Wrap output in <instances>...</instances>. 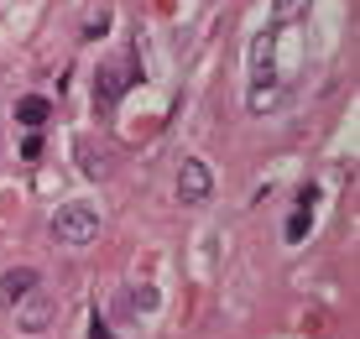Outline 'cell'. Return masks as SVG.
Listing matches in <instances>:
<instances>
[{
    "label": "cell",
    "mask_w": 360,
    "mask_h": 339,
    "mask_svg": "<svg viewBox=\"0 0 360 339\" xmlns=\"http://www.w3.org/2000/svg\"><path fill=\"white\" fill-rule=\"evenodd\" d=\"M99 235V209L94 204H63L53 215V241L58 245H89Z\"/></svg>",
    "instance_id": "cell-1"
},
{
    "label": "cell",
    "mask_w": 360,
    "mask_h": 339,
    "mask_svg": "<svg viewBox=\"0 0 360 339\" xmlns=\"http://www.w3.org/2000/svg\"><path fill=\"white\" fill-rule=\"evenodd\" d=\"M209 193H214V172H209V162L204 157H188L178 167V198H183V204H204Z\"/></svg>",
    "instance_id": "cell-2"
},
{
    "label": "cell",
    "mask_w": 360,
    "mask_h": 339,
    "mask_svg": "<svg viewBox=\"0 0 360 339\" xmlns=\"http://www.w3.org/2000/svg\"><path fill=\"white\" fill-rule=\"evenodd\" d=\"M251 89H277V37L271 32L251 42Z\"/></svg>",
    "instance_id": "cell-3"
},
{
    "label": "cell",
    "mask_w": 360,
    "mask_h": 339,
    "mask_svg": "<svg viewBox=\"0 0 360 339\" xmlns=\"http://www.w3.org/2000/svg\"><path fill=\"white\" fill-rule=\"evenodd\" d=\"M47 324H53V298H47L42 287H32V293L16 303V329L21 334H42Z\"/></svg>",
    "instance_id": "cell-4"
},
{
    "label": "cell",
    "mask_w": 360,
    "mask_h": 339,
    "mask_svg": "<svg viewBox=\"0 0 360 339\" xmlns=\"http://www.w3.org/2000/svg\"><path fill=\"white\" fill-rule=\"evenodd\" d=\"M126 84H131V73H120L115 63H99V73H94V105L99 110H115L120 94H126Z\"/></svg>",
    "instance_id": "cell-5"
},
{
    "label": "cell",
    "mask_w": 360,
    "mask_h": 339,
    "mask_svg": "<svg viewBox=\"0 0 360 339\" xmlns=\"http://www.w3.org/2000/svg\"><path fill=\"white\" fill-rule=\"evenodd\" d=\"M73 157H79V172L84 178H110V152L94 141V136H79V146H73Z\"/></svg>",
    "instance_id": "cell-6"
},
{
    "label": "cell",
    "mask_w": 360,
    "mask_h": 339,
    "mask_svg": "<svg viewBox=\"0 0 360 339\" xmlns=\"http://www.w3.org/2000/svg\"><path fill=\"white\" fill-rule=\"evenodd\" d=\"M37 287V271L32 267H11V271H0V308H16L21 298H27Z\"/></svg>",
    "instance_id": "cell-7"
},
{
    "label": "cell",
    "mask_w": 360,
    "mask_h": 339,
    "mask_svg": "<svg viewBox=\"0 0 360 339\" xmlns=\"http://www.w3.org/2000/svg\"><path fill=\"white\" fill-rule=\"evenodd\" d=\"M308 219H314V188H303V198H297V209H292V219H288V241L292 245L308 235Z\"/></svg>",
    "instance_id": "cell-8"
},
{
    "label": "cell",
    "mask_w": 360,
    "mask_h": 339,
    "mask_svg": "<svg viewBox=\"0 0 360 339\" xmlns=\"http://www.w3.org/2000/svg\"><path fill=\"white\" fill-rule=\"evenodd\" d=\"M47 115H53V105H47V99H37V94L16 105V120H21V125H42Z\"/></svg>",
    "instance_id": "cell-9"
},
{
    "label": "cell",
    "mask_w": 360,
    "mask_h": 339,
    "mask_svg": "<svg viewBox=\"0 0 360 339\" xmlns=\"http://www.w3.org/2000/svg\"><path fill=\"white\" fill-rule=\"evenodd\" d=\"M271 6H277V21H297L308 11V0H271Z\"/></svg>",
    "instance_id": "cell-10"
},
{
    "label": "cell",
    "mask_w": 360,
    "mask_h": 339,
    "mask_svg": "<svg viewBox=\"0 0 360 339\" xmlns=\"http://www.w3.org/2000/svg\"><path fill=\"white\" fill-rule=\"evenodd\" d=\"M89 339H115V334H110V324H105V319H99V313H94V319H89Z\"/></svg>",
    "instance_id": "cell-11"
},
{
    "label": "cell",
    "mask_w": 360,
    "mask_h": 339,
    "mask_svg": "<svg viewBox=\"0 0 360 339\" xmlns=\"http://www.w3.org/2000/svg\"><path fill=\"white\" fill-rule=\"evenodd\" d=\"M105 32H110V16H105V11H99V16L89 21V37H105Z\"/></svg>",
    "instance_id": "cell-12"
}]
</instances>
